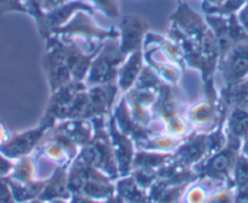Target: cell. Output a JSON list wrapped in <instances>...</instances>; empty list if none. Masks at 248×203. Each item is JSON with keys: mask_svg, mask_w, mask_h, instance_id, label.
<instances>
[{"mask_svg": "<svg viewBox=\"0 0 248 203\" xmlns=\"http://www.w3.org/2000/svg\"><path fill=\"white\" fill-rule=\"evenodd\" d=\"M167 37L175 43L184 56L186 66L200 71L203 79L206 96H216L214 73L217 72L219 45L206 18L183 1L170 16V27Z\"/></svg>", "mask_w": 248, "mask_h": 203, "instance_id": "6da1fadb", "label": "cell"}, {"mask_svg": "<svg viewBox=\"0 0 248 203\" xmlns=\"http://www.w3.org/2000/svg\"><path fill=\"white\" fill-rule=\"evenodd\" d=\"M92 121L95 126L94 137L85 146L80 149L79 154L75 159L102 172L105 175L116 181L117 179L121 178V175L107 130L108 117H99Z\"/></svg>", "mask_w": 248, "mask_h": 203, "instance_id": "7a4b0ae2", "label": "cell"}, {"mask_svg": "<svg viewBox=\"0 0 248 203\" xmlns=\"http://www.w3.org/2000/svg\"><path fill=\"white\" fill-rule=\"evenodd\" d=\"M93 16L94 15L88 11H78L66 25L52 31L50 35L75 42L79 45L84 44L90 51L101 47L106 40L116 39L119 37L118 30L116 28L106 30L99 27Z\"/></svg>", "mask_w": 248, "mask_h": 203, "instance_id": "3957f363", "label": "cell"}, {"mask_svg": "<svg viewBox=\"0 0 248 203\" xmlns=\"http://www.w3.org/2000/svg\"><path fill=\"white\" fill-rule=\"evenodd\" d=\"M68 186L72 193L106 201L116 193L114 181L102 172L73 159L68 167Z\"/></svg>", "mask_w": 248, "mask_h": 203, "instance_id": "277c9868", "label": "cell"}, {"mask_svg": "<svg viewBox=\"0 0 248 203\" xmlns=\"http://www.w3.org/2000/svg\"><path fill=\"white\" fill-rule=\"evenodd\" d=\"M125 57L119 51L118 38L106 40L93 60L84 80L87 87L117 83L118 71Z\"/></svg>", "mask_w": 248, "mask_h": 203, "instance_id": "5b68a950", "label": "cell"}, {"mask_svg": "<svg viewBox=\"0 0 248 203\" xmlns=\"http://www.w3.org/2000/svg\"><path fill=\"white\" fill-rule=\"evenodd\" d=\"M240 142L228 138L226 145L223 149L207 156L192 169L199 178L231 185V174L236 159L240 155Z\"/></svg>", "mask_w": 248, "mask_h": 203, "instance_id": "8992f818", "label": "cell"}, {"mask_svg": "<svg viewBox=\"0 0 248 203\" xmlns=\"http://www.w3.org/2000/svg\"><path fill=\"white\" fill-rule=\"evenodd\" d=\"M45 44L44 62L45 73L50 87V93H54L59 88L72 82V73L68 64L67 54H66L65 42L59 37L50 35Z\"/></svg>", "mask_w": 248, "mask_h": 203, "instance_id": "52a82bcc", "label": "cell"}, {"mask_svg": "<svg viewBox=\"0 0 248 203\" xmlns=\"http://www.w3.org/2000/svg\"><path fill=\"white\" fill-rule=\"evenodd\" d=\"M229 109L219 97H206L186 109L185 117L192 131L211 133L223 125Z\"/></svg>", "mask_w": 248, "mask_h": 203, "instance_id": "ba28073f", "label": "cell"}, {"mask_svg": "<svg viewBox=\"0 0 248 203\" xmlns=\"http://www.w3.org/2000/svg\"><path fill=\"white\" fill-rule=\"evenodd\" d=\"M55 124L56 123L50 119L42 118L40 124L35 128L11 135L10 140L3 146H0V152L11 161H17L22 157L31 156L34 154Z\"/></svg>", "mask_w": 248, "mask_h": 203, "instance_id": "9c48e42d", "label": "cell"}, {"mask_svg": "<svg viewBox=\"0 0 248 203\" xmlns=\"http://www.w3.org/2000/svg\"><path fill=\"white\" fill-rule=\"evenodd\" d=\"M217 71L223 79V87L248 78V40L237 43L221 55Z\"/></svg>", "mask_w": 248, "mask_h": 203, "instance_id": "30bf717a", "label": "cell"}, {"mask_svg": "<svg viewBox=\"0 0 248 203\" xmlns=\"http://www.w3.org/2000/svg\"><path fill=\"white\" fill-rule=\"evenodd\" d=\"M117 30L119 51L124 56L142 50L145 37L149 33V25L144 18L138 15L121 16Z\"/></svg>", "mask_w": 248, "mask_h": 203, "instance_id": "8fae6325", "label": "cell"}, {"mask_svg": "<svg viewBox=\"0 0 248 203\" xmlns=\"http://www.w3.org/2000/svg\"><path fill=\"white\" fill-rule=\"evenodd\" d=\"M78 11H88L92 15L95 14V9L88 0L87 1L85 0H70L54 10L44 13L39 20L35 21L38 28H39L40 35L46 39L51 34L52 31L66 25Z\"/></svg>", "mask_w": 248, "mask_h": 203, "instance_id": "7c38bea8", "label": "cell"}, {"mask_svg": "<svg viewBox=\"0 0 248 203\" xmlns=\"http://www.w3.org/2000/svg\"><path fill=\"white\" fill-rule=\"evenodd\" d=\"M107 130H108L112 149H113L117 166H118L119 175H129L130 171H132L133 158L137 152L134 141L128 135L119 130L112 113L109 114L108 121H107Z\"/></svg>", "mask_w": 248, "mask_h": 203, "instance_id": "4fadbf2b", "label": "cell"}, {"mask_svg": "<svg viewBox=\"0 0 248 203\" xmlns=\"http://www.w3.org/2000/svg\"><path fill=\"white\" fill-rule=\"evenodd\" d=\"M211 155L208 133H191L180 142L174 151V158L183 166L194 168L197 163Z\"/></svg>", "mask_w": 248, "mask_h": 203, "instance_id": "5bb4252c", "label": "cell"}, {"mask_svg": "<svg viewBox=\"0 0 248 203\" xmlns=\"http://www.w3.org/2000/svg\"><path fill=\"white\" fill-rule=\"evenodd\" d=\"M88 118L108 117L114 109V101L119 93L117 83L88 87Z\"/></svg>", "mask_w": 248, "mask_h": 203, "instance_id": "9a60e30c", "label": "cell"}, {"mask_svg": "<svg viewBox=\"0 0 248 203\" xmlns=\"http://www.w3.org/2000/svg\"><path fill=\"white\" fill-rule=\"evenodd\" d=\"M87 84L84 82L72 80L68 84L55 90L54 93H51L46 111H45V114L43 118L50 119V121L55 122V123H57L60 121H63L65 119L66 111L68 109L70 105L72 104L76 95L79 92H82V90L87 89Z\"/></svg>", "mask_w": 248, "mask_h": 203, "instance_id": "2e32d148", "label": "cell"}, {"mask_svg": "<svg viewBox=\"0 0 248 203\" xmlns=\"http://www.w3.org/2000/svg\"><path fill=\"white\" fill-rule=\"evenodd\" d=\"M51 130L63 135L79 149H82L94 137L95 126L92 119H65L57 122Z\"/></svg>", "mask_w": 248, "mask_h": 203, "instance_id": "e0dca14e", "label": "cell"}, {"mask_svg": "<svg viewBox=\"0 0 248 203\" xmlns=\"http://www.w3.org/2000/svg\"><path fill=\"white\" fill-rule=\"evenodd\" d=\"M71 196L72 192L68 186V167H55L46 178V183L38 200L70 201Z\"/></svg>", "mask_w": 248, "mask_h": 203, "instance_id": "ac0fdd59", "label": "cell"}, {"mask_svg": "<svg viewBox=\"0 0 248 203\" xmlns=\"http://www.w3.org/2000/svg\"><path fill=\"white\" fill-rule=\"evenodd\" d=\"M33 155L37 159H44L54 167H70L75 159L70 151L59 140L54 139L47 134Z\"/></svg>", "mask_w": 248, "mask_h": 203, "instance_id": "d6986e66", "label": "cell"}, {"mask_svg": "<svg viewBox=\"0 0 248 203\" xmlns=\"http://www.w3.org/2000/svg\"><path fill=\"white\" fill-rule=\"evenodd\" d=\"M144 67L145 61L142 50L128 55L118 71L117 85L119 88V92L125 94L128 90L132 89L135 83H137L138 78H139L140 73H141Z\"/></svg>", "mask_w": 248, "mask_h": 203, "instance_id": "ffe728a7", "label": "cell"}, {"mask_svg": "<svg viewBox=\"0 0 248 203\" xmlns=\"http://www.w3.org/2000/svg\"><path fill=\"white\" fill-rule=\"evenodd\" d=\"M226 138L232 139L242 145L243 140L248 138V112L245 107L229 109L224 123Z\"/></svg>", "mask_w": 248, "mask_h": 203, "instance_id": "44dd1931", "label": "cell"}, {"mask_svg": "<svg viewBox=\"0 0 248 203\" xmlns=\"http://www.w3.org/2000/svg\"><path fill=\"white\" fill-rule=\"evenodd\" d=\"M226 184L217 183L204 178H197L186 186L179 203H207L214 190Z\"/></svg>", "mask_w": 248, "mask_h": 203, "instance_id": "7402d4cb", "label": "cell"}, {"mask_svg": "<svg viewBox=\"0 0 248 203\" xmlns=\"http://www.w3.org/2000/svg\"><path fill=\"white\" fill-rule=\"evenodd\" d=\"M116 195L122 198L124 203H150L147 191L138 185L132 175L121 176L114 181Z\"/></svg>", "mask_w": 248, "mask_h": 203, "instance_id": "603a6c76", "label": "cell"}, {"mask_svg": "<svg viewBox=\"0 0 248 203\" xmlns=\"http://www.w3.org/2000/svg\"><path fill=\"white\" fill-rule=\"evenodd\" d=\"M174 158V152H157L146 151V150H137L133 158V169H145V171L156 172L161 167L170 162ZM130 171V172H132Z\"/></svg>", "mask_w": 248, "mask_h": 203, "instance_id": "cb8c5ba5", "label": "cell"}, {"mask_svg": "<svg viewBox=\"0 0 248 203\" xmlns=\"http://www.w3.org/2000/svg\"><path fill=\"white\" fill-rule=\"evenodd\" d=\"M186 186L169 185L166 181L157 179L147 190L150 203H179Z\"/></svg>", "mask_w": 248, "mask_h": 203, "instance_id": "d4e9b609", "label": "cell"}, {"mask_svg": "<svg viewBox=\"0 0 248 203\" xmlns=\"http://www.w3.org/2000/svg\"><path fill=\"white\" fill-rule=\"evenodd\" d=\"M219 99L228 109L246 107L248 105V78L218 90Z\"/></svg>", "mask_w": 248, "mask_h": 203, "instance_id": "484cf974", "label": "cell"}, {"mask_svg": "<svg viewBox=\"0 0 248 203\" xmlns=\"http://www.w3.org/2000/svg\"><path fill=\"white\" fill-rule=\"evenodd\" d=\"M9 186L13 192V197L16 203H25L30 201L37 200L44 188L46 178L37 179V180L30 181V183H18V181L13 180L8 178Z\"/></svg>", "mask_w": 248, "mask_h": 203, "instance_id": "4316f807", "label": "cell"}, {"mask_svg": "<svg viewBox=\"0 0 248 203\" xmlns=\"http://www.w3.org/2000/svg\"><path fill=\"white\" fill-rule=\"evenodd\" d=\"M39 166L34 155L22 157L15 161L10 175L8 178L18 183H30V181L39 179Z\"/></svg>", "mask_w": 248, "mask_h": 203, "instance_id": "83f0119b", "label": "cell"}, {"mask_svg": "<svg viewBox=\"0 0 248 203\" xmlns=\"http://www.w3.org/2000/svg\"><path fill=\"white\" fill-rule=\"evenodd\" d=\"M231 185L235 188L248 187V158L238 155L231 174Z\"/></svg>", "mask_w": 248, "mask_h": 203, "instance_id": "f1b7e54d", "label": "cell"}, {"mask_svg": "<svg viewBox=\"0 0 248 203\" xmlns=\"http://www.w3.org/2000/svg\"><path fill=\"white\" fill-rule=\"evenodd\" d=\"M95 9V11H100L105 16L109 18H119L121 11H119L118 0H88Z\"/></svg>", "mask_w": 248, "mask_h": 203, "instance_id": "f546056e", "label": "cell"}, {"mask_svg": "<svg viewBox=\"0 0 248 203\" xmlns=\"http://www.w3.org/2000/svg\"><path fill=\"white\" fill-rule=\"evenodd\" d=\"M207 203H233V186L224 185L214 190Z\"/></svg>", "mask_w": 248, "mask_h": 203, "instance_id": "4dcf8cb0", "label": "cell"}, {"mask_svg": "<svg viewBox=\"0 0 248 203\" xmlns=\"http://www.w3.org/2000/svg\"><path fill=\"white\" fill-rule=\"evenodd\" d=\"M5 13L27 14L25 0H0V14Z\"/></svg>", "mask_w": 248, "mask_h": 203, "instance_id": "1f68e13d", "label": "cell"}, {"mask_svg": "<svg viewBox=\"0 0 248 203\" xmlns=\"http://www.w3.org/2000/svg\"><path fill=\"white\" fill-rule=\"evenodd\" d=\"M0 203H16L9 186L8 178H0Z\"/></svg>", "mask_w": 248, "mask_h": 203, "instance_id": "d6a6232c", "label": "cell"}, {"mask_svg": "<svg viewBox=\"0 0 248 203\" xmlns=\"http://www.w3.org/2000/svg\"><path fill=\"white\" fill-rule=\"evenodd\" d=\"M14 163H15V161H11L0 152V178H8L10 175Z\"/></svg>", "mask_w": 248, "mask_h": 203, "instance_id": "836d02e7", "label": "cell"}, {"mask_svg": "<svg viewBox=\"0 0 248 203\" xmlns=\"http://www.w3.org/2000/svg\"><path fill=\"white\" fill-rule=\"evenodd\" d=\"M238 22L243 27V30L248 33V1H246L245 5L236 13Z\"/></svg>", "mask_w": 248, "mask_h": 203, "instance_id": "e575fe53", "label": "cell"}, {"mask_svg": "<svg viewBox=\"0 0 248 203\" xmlns=\"http://www.w3.org/2000/svg\"><path fill=\"white\" fill-rule=\"evenodd\" d=\"M68 203H105V201L95 200V198L88 197L84 195H78V193H72Z\"/></svg>", "mask_w": 248, "mask_h": 203, "instance_id": "d590c367", "label": "cell"}, {"mask_svg": "<svg viewBox=\"0 0 248 203\" xmlns=\"http://www.w3.org/2000/svg\"><path fill=\"white\" fill-rule=\"evenodd\" d=\"M11 135H13V134L10 133V130H9V128L6 126V124L4 123L3 121H0V146H3L4 144H6V142L10 140Z\"/></svg>", "mask_w": 248, "mask_h": 203, "instance_id": "8d00e7d4", "label": "cell"}, {"mask_svg": "<svg viewBox=\"0 0 248 203\" xmlns=\"http://www.w3.org/2000/svg\"><path fill=\"white\" fill-rule=\"evenodd\" d=\"M240 154L243 155V156H246L248 158V138H246V139L243 140L242 145H241Z\"/></svg>", "mask_w": 248, "mask_h": 203, "instance_id": "74e56055", "label": "cell"}, {"mask_svg": "<svg viewBox=\"0 0 248 203\" xmlns=\"http://www.w3.org/2000/svg\"><path fill=\"white\" fill-rule=\"evenodd\" d=\"M105 203H124V202L122 201V198L119 197L118 195H116V193H114L113 196H111L109 198H107V200L105 201Z\"/></svg>", "mask_w": 248, "mask_h": 203, "instance_id": "f35d334b", "label": "cell"}, {"mask_svg": "<svg viewBox=\"0 0 248 203\" xmlns=\"http://www.w3.org/2000/svg\"><path fill=\"white\" fill-rule=\"evenodd\" d=\"M25 203H46L45 201H42V200H33V201H30V202H25Z\"/></svg>", "mask_w": 248, "mask_h": 203, "instance_id": "ab89813d", "label": "cell"}, {"mask_svg": "<svg viewBox=\"0 0 248 203\" xmlns=\"http://www.w3.org/2000/svg\"><path fill=\"white\" fill-rule=\"evenodd\" d=\"M245 109H247V112H248V105H247V106H246V107H245Z\"/></svg>", "mask_w": 248, "mask_h": 203, "instance_id": "60d3db41", "label": "cell"}, {"mask_svg": "<svg viewBox=\"0 0 248 203\" xmlns=\"http://www.w3.org/2000/svg\"><path fill=\"white\" fill-rule=\"evenodd\" d=\"M246 1H248V0H246Z\"/></svg>", "mask_w": 248, "mask_h": 203, "instance_id": "b9f144b4", "label": "cell"}]
</instances>
